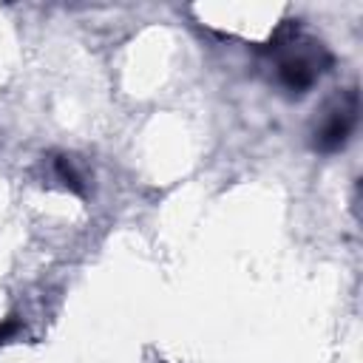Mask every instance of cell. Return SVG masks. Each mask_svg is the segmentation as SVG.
Here are the masks:
<instances>
[{"instance_id": "1", "label": "cell", "mask_w": 363, "mask_h": 363, "mask_svg": "<svg viewBox=\"0 0 363 363\" xmlns=\"http://www.w3.org/2000/svg\"><path fill=\"white\" fill-rule=\"evenodd\" d=\"M354 122H357V96L349 94V96H343V99L323 116V122L315 128V133H312V147L320 150V153H335V150H340V147L349 142V136H352V130H354Z\"/></svg>"}, {"instance_id": "2", "label": "cell", "mask_w": 363, "mask_h": 363, "mask_svg": "<svg viewBox=\"0 0 363 363\" xmlns=\"http://www.w3.org/2000/svg\"><path fill=\"white\" fill-rule=\"evenodd\" d=\"M318 74H320V68H318L315 57H306V54H292V57L281 60V65H278V82L295 96L306 94L315 85Z\"/></svg>"}, {"instance_id": "3", "label": "cell", "mask_w": 363, "mask_h": 363, "mask_svg": "<svg viewBox=\"0 0 363 363\" xmlns=\"http://www.w3.org/2000/svg\"><path fill=\"white\" fill-rule=\"evenodd\" d=\"M54 170H57V176H60V182L68 187V190H74L77 196H82L85 193V184H82V176L74 170V164H71V159L68 156H57L54 159Z\"/></svg>"}, {"instance_id": "4", "label": "cell", "mask_w": 363, "mask_h": 363, "mask_svg": "<svg viewBox=\"0 0 363 363\" xmlns=\"http://www.w3.org/2000/svg\"><path fill=\"white\" fill-rule=\"evenodd\" d=\"M17 329H20V323H17L14 318H11V320H3V323H0V343H6Z\"/></svg>"}]
</instances>
